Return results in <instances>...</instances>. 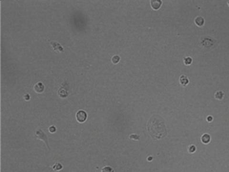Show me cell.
<instances>
[{"mask_svg":"<svg viewBox=\"0 0 229 172\" xmlns=\"http://www.w3.org/2000/svg\"><path fill=\"white\" fill-rule=\"evenodd\" d=\"M192 59L190 57H187L184 59V63L186 65H189L192 63Z\"/></svg>","mask_w":229,"mask_h":172,"instance_id":"13","label":"cell"},{"mask_svg":"<svg viewBox=\"0 0 229 172\" xmlns=\"http://www.w3.org/2000/svg\"><path fill=\"white\" fill-rule=\"evenodd\" d=\"M149 135L154 139L159 140L167 135V129L164 122L159 116H154L150 118L147 124Z\"/></svg>","mask_w":229,"mask_h":172,"instance_id":"1","label":"cell"},{"mask_svg":"<svg viewBox=\"0 0 229 172\" xmlns=\"http://www.w3.org/2000/svg\"><path fill=\"white\" fill-rule=\"evenodd\" d=\"M206 120L208 123H211L213 121V117L211 116H208L206 118Z\"/></svg>","mask_w":229,"mask_h":172,"instance_id":"16","label":"cell"},{"mask_svg":"<svg viewBox=\"0 0 229 172\" xmlns=\"http://www.w3.org/2000/svg\"><path fill=\"white\" fill-rule=\"evenodd\" d=\"M101 172H114V170L111 167L106 166L102 169Z\"/></svg>","mask_w":229,"mask_h":172,"instance_id":"11","label":"cell"},{"mask_svg":"<svg viewBox=\"0 0 229 172\" xmlns=\"http://www.w3.org/2000/svg\"><path fill=\"white\" fill-rule=\"evenodd\" d=\"M76 118L78 122L83 123L87 120V114L84 110H79L76 114Z\"/></svg>","mask_w":229,"mask_h":172,"instance_id":"3","label":"cell"},{"mask_svg":"<svg viewBox=\"0 0 229 172\" xmlns=\"http://www.w3.org/2000/svg\"><path fill=\"white\" fill-rule=\"evenodd\" d=\"M195 23L199 27H202L205 23V20L202 16H197L195 19Z\"/></svg>","mask_w":229,"mask_h":172,"instance_id":"5","label":"cell"},{"mask_svg":"<svg viewBox=\"0 0 229 172\" xmlns=\"http://www.w3.org/2000/svg\"><path fill=\"white\" fill-rule=\"evenodd\" d=\"M161 4V1L160 0H152L151 2V5L152 7L155 10L158 9Z\"/></svg>","mask_w":229,"mask_h":172,"instance_id":"7","label":"cell"},{"mask_svg":"<svg viewBox=\"0 0 229 172\" xmlns=\"http://www.w3.org/2000/svg\"><path fill=\"white\" fill-rule=\"evenodd\" d=\"M44 90V86L41 83H38L34 87V90L37 93H42Z\"/></svg>","mask_w":229,"mask_h":172,"instance_id":"6","label":"cell"},{"mask_svg":"<svg viewBox=\"0 0 229 172\" xmlns=\"http://www.w3.org/2000/svg\"><path fill=\"white\" fill-rule=\"evenodd\" d=\"M24 98L25 100H29V98H30V97H29V95L27 94V95H25V96H24Z\"/></svg>","mask_w":229,"mask_h":172,"instance_id":"17","label":"cell"},{"mask_svg":"<svg viewBox=\"0 0 229 172\" xmlns=\"http://www.w3.org/2000/svg\"><path fill=\"white\" fill-rule=\"evenodd\" d=\"M196 147L195 145H191L189 146L188 151L189 153H193L196 151Z\"/></svg>","mask_w":229,"mask_h":172,"instance_id":"12","label":"cell"},{"mask_svg":"<svg viewBox=\"0 0 229 172\" xmlns=\"http://www.w3.org/2000/svg\"><path fill=\"white\" fill-rule=\"evenodd\" d=\"M201 140L203 144L207 145L210 142L211 136L208 133H204L202 136Z\"/></svg>","mask_w":229,"mask_h":172,"instance_id":"4","label":"cell"},{"mask_svg":"<svg viewBox=\"0 0 229 172\" xmlns=\"http://www.w3.org/2000/svg\"><path fill=\"white\" fill-rule=\"evenodd\" d=\"M180 83L181 84V85H182V86H185L186 85H187L188 84L189 79H188V78L186 76H182L180 78Z\"/></svg>","mask_w":229,"mask_h":172,"instance_id":"10","label":"cell"},{"mask_svg":"<svg viewBox=\"0 0 229 172\" xmlns=\"http://www.w3.org/2000/svg\"><path fill=\"white\" fill-rule=\"evenodd\" d=\"M49 131L52 133L56 131V128L54 126H51L49 128Z\"/></svg>","mask_w":229,"mask_h":172,"instance_id":"15","label":"cell"},{"mask_svg":"<svg viewBox=\"0 0 229 172\" xmlns=\"http://www.w3.org/2000/svg\"><path fill=\"white\" fill-rule=\"evenodd\" d=\"M35 136L37 139L43 141L46 145L48 149H50V147L49 146L48 143V139H47V136L43 131L41 130H37L35 131Z\"/></svg>","mask_w":229,"mask_h":172,"instance_id":"2","label":"cell"},{"mask_svg":"<svg viewBox=\"0 0 229 172\" xmlns=\"http://www.w3.org/2000/svg\"><path fill=\"white\" fill-rule=\"evenodd\" d=\"M119 56H117V55H115L114 56H113V57L112 58V62H113L114 64L115 63H118L119 60Z\"/></svg>","mask_w":229,"mask_h":172,"instance_id":"14","label":"cell"},{"mask_svg":"<svg viewBox=\"0 0 229 172\" xmlns=\"http://www.w3.org/2000/svg\"><path fill=\"white\" fill-rule=\"evenodd\" d=\"M52 168V169L54 171H59L63 169V166L61 163L57 162L54 165Z\"/></svg>","mask_w":229,"mask_h":172,"instance_id":"9","label":"cell"},{"mask_svg":"<svg viewBox=\"0 0 229 172\" xmlns=\"http://www.w3.org/2000/svg\"><path fill=\"white\" fill-rule=\"evenodd\" d=\"M228 6L229 7V1L228 2Z\"/></svg>","mask_w":229,"mask_h":172,"instance_id":"18","label":"cell"},{"mask_svg":"<svg viewBox=\"0 0 229 172\" xmlns=\"http://www.w3.org/2000/svg\"><path fill=\"white\" fill-rule=\"evenodd\" d=\"M224 96V94L223 92L221 90H219L216 92L214 94V97L216 99L219 100H222Z\"/></svg>","mask_w":229,"mask_h":172,"instance_id":"8","label":"cell"}]
</instances>
